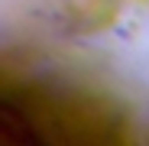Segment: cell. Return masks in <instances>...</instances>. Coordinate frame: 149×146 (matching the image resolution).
<instances>
[{
    "mask_svg": "<svg viewBox=\"0 0 149 146\" xmlns=\"http://www.w3.org/2000/svg\"><path fill=\"white\" fill-rule=\"evenodd\" d=\"M58 0H0V33H13L23 23L42 16V10H52Z\"/></svg>",
    "mask_w": 149,
    "mask_h": 146,
    "instance_id": "6da1fadb",
    "label": "cell"
}]
</instances>
